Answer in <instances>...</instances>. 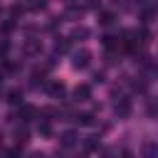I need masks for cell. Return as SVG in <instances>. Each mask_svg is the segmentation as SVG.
Masks as SVG:
<instances>
[{
  "label": "cell",
  "mask_w": 158,
  "mask_h": 158,
  "mask_svg": "<svg viewBox=\"0 0 158 158\" xmlns=\"http://www.w3.org/2000/svg\"><path fill=\"white\" fill-rule=\"evenodd\" d=\"M89 62H91V52L89 49H79V52L72 54V67L74 69H86Z\"/></svg>",
  "instance_id": "cell-1"
},
{
  "label": "cell",
  "mask_w": 158,
  "mask_h": 158,
  "mask_svg": "<svg viewBox=\"0 0 158 158\" xmlns=\"http://www.w3.org/2000/svg\"><path fill=\"white\" fill-rule=\"evenodd\" d=\"M72 96H74V101H89L91 99V86L89 84H77L74 86V91H72Z\"/></svg>",
  "instance_id": "cell-2"
},
{
  "label": "cell",
  "mask_w": 158,
  "mask_h": 158,
  "mask_svg": "<svg viewBox=\"0 0 158 158\" xmlns=\"http://www.w3.org/2000/svg\"><path fill=\"white\" fill-rule=\"evenodd\" d=\"M114 111H116L118 118H126V116L131 114V101H128V99H118L116 106H114Z\"/></svg>",
  "instance_id": "cell-3"
},
{
  "label": "cell",
  "mask_w": 158,
  "mask_h": 158,
  "mask_svg": "<svg viewBox=\"0 0 158 158\" xmlns=\"http://www.w3.org/2000/svg\"><path fill=\"white\" fill-rule=\"evenodd\" d=\"M77 141H79V136H77L74 131H64V133H62V146H64V148L77 146Z\"/></svg>",
  "instance_id": "cell-4"
},
{
  "label": "cell",
  "mask_w": 158,
  "mask_h": 158,
  "mask_svg": "<svg viewBox=\"0 0 158 158\" xmlns=\"http://www.w3.org/2000/svg\"><path fill=\"white\" fill-rule=\"evenodd\" d=\"M47 91H49V96H54V99H62V96H64V84H59V81H52V84L47 86Z\"/></svg>",
  "instance_id": "cell-5"
},
{
  "label": "cell",
  "mask_w": 158,
  "mask_h": 158,
  "mask_svg": "<svg viewBox=\"0 0 158 158\" xmlns=\"http://www.w3.org/2000/svg\"><path fill=\"white\" fill-rule=\"evenodd\" d=\"M25 49H27L30 54H40V52H42V42H40V40H27V42H25Z\"/></svg>",
  "instance_id": "cell-6"
},
{
  "label": "cell",
  "mask_w": 158,
  "mask_h": 158,
  "mask_svg": "<svg viewBox=\"0 0 158 158\" xmlns=\"http://www.w3.org/2000/svg\"><path fill=\"white\" fill-rule=\"evenodd\" d=\"M7 101H10V104H15V106H20V104H22V91H20V89L7 91Z\"/></svg>",
  "instance_id": "cell-7"
},
{
  "label": "cell",
  "mask_w": 158,
  "mask_h": 158,
  "mask_svg": "<svg viewBox=\"0 0 158 158\" xmlns=\"http://www.w3.org/2000/svg\"><path fill=\"white\" fill-rule=\"evenodd\" d=\"M32 116H35V109H32V106H27V104H22V106H20V118H22V121H27V118H32Z\"/></svg>",
  "instance_id": "cell-8"
},
{
  "label": "cell",
  "mask_w": 158,
  "mask_h": 158,
  "mask_svg": "<svg viewBox=\"0 0 158 158\" xmlns=\"http://www.w3.org/2000/svg\"><path fill=\"white\" fill-rule=\"evenodd\" d=\"M77 121H79L81 126H91V123H94V116H91V114H79Z\"/></svg>",
  "instance_id": "cell-9"
},
{
  "label": "cell",
  "mask_w": 158,
  "mask_h": 158,
  "mask_svg": "<svg viewBox=\"0 0 158 158\" xmlns=\"http://www.w3.org/2000/svg\"><path fill=\"white\" fill-rule=\"evenodd\" d=\"M86 35H89L86 27H77V30L72 32V40H81V37H86Z\"/></svg>",
  "instance_id": "cell-10"
},
{
  "label": "cell",
  "mask_w": 158,
  "mask_h": 158,
  "mask_svg": "<svg viewBox=\"0 0 158 158\" xmlns=\"http://www.w3.org/2000/svg\"><path fill=\"white\" fill-rule=\"evenodd\" d=\"M111 20H114L111 12H101V15H99V22H101V25H111Z\"/></svg>",
  "instance_id": "cell-11"
},
{
  "label": "cell",
  "mask_w": 158,
  "mask_h": 158,
  "mask_svg": "<svg viewBox=\"0 0 158 158\" xmlns=\"http://www.w3.org/2000/svg\"><path fill=\"white\" fill-rule=\"evenodd\" d=\"M67 47H69V40H62V42L57 40V44H54V49H57V52H67Z\"/></svg>",
  "instance_id": "cell-12"
},
{
  "label": "cell",
  "mask_w": 158,
  "mask_h": 158,
  "mask_svg": "<svg viewBox=\"0 0 158 158\" xmlns=\"http://www.w3.org/2000/svg\"><path fill=\"white\" fill-rule=\"evenodd\" d=\"M40 133H42V136H49V133H52V126H49L47 121H42V123H40Z\"/></svg>",
  "instance_id": "cell-13"
},
{
  "label": "cell",
  "mask_w": 158,
  "mask_h": 158,
  "mask_svg": "<svg viewBox=\"0 0 158 158\" xmlns=\"http://www.w3.org/2000/svg\"><path fill=\"white\" fill-rule=\"evenodd\" d=\"M15 27V22H2V32H10Z\"/></svg>",
  "instance_id": "cell-14"
}]
</instances>
